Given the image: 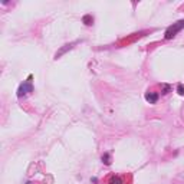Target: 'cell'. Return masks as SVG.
<instances>
[{
  "instance_id": "obj_1",
  "label": "cell",
  "mask_w": 184,
  "mask_h": 184,
  "mask_svg": "<svg viewBox=\"0 0 184 184\" xmlns=\"http://www.w3.org/2000/svg\"><path fill=\"white\" fill-rule=\"evenodd\" d=\"M184 28V20H180V22H177V23H174L173 26H170V28L166 30V39L168 40V39H173V37L181 30V29Z\"/></svg>"
},
{
  "instance_id": "obj_2",
  "label": "cell",
  "mask_w": 184,
  "mask_h": 184,
  "mask_svg": "<svg viewBox=\"0 0 184 184\" xmlns=\"http://www.w3.org/2000/svg\"><path fill=\"white\" fill-rule=\"evenodd\" d=\"M33 91V85H32V76H29V79L26 82H23L18 89V96H25L29 92Z\"/></svg>"
},
{
  "instance_id": "obj_3",
  "label": "cell",
  "mask_w": 184,
  "mask_h": 184,
  "mask_svg": "<svg viewBox=\"0 0 184 184\" xmlns=\"http://www.w3.org/2000/svg\"><path fill=\"white\" fill-rule=\"evenodd\" d=\"M145 99H147L150 104H156L158 101V93L157 92H147L145 93Z\"/></svg>"
},
{
  "instance_id": "obj_4",
  "label": "cell",
  "mask_w": 184,
  "mask_h": 184,
  "mask_svg": "<svg viewBox=\"0 0 184 184\" xmlns=\"http://www.w3.org/2000/svg\"><path fill=\"white\" fill-rule=\"evenodd\" d=\"M108 184H122V178L120 175H111L108 178Z\"/></svg>"
},
{
  "instance_id": "obj_5",
  "label": "cell",
  "mask_w": 184,
  "mask_h": 184,
  "mask_svg": "<svg viewBox=\"0 0 184 184\" xmlns=\"http://www.w3.org/2000/svg\"><path fill=\"white\" fill-rule=\"evenodd\" d=\"M74 45H75V43H69V45H65V47H62V49H61L59 52H56L55 58H56V59H58L59 56H62V55H64V53H65V52L68 50V49H72V47H74Z\"/></svg>"
},
{
  "instance_id": "obj_6",
  "label": "cell",
  "mask_w": 184,
  "mask_h": 184,
  "mask_svg": "<svg viewBox=\"0 0 184 184\" xmlns=\"http://www.w3.org/2000/svg\"><path fill=\"white\" fill-rule=\"evenodd\" d=\"M83 23H85V25H88V26H91L92 23H93V18H92L91 15H86V16H83Z\"/></svg>"
},
{
  "instance_id": "obj_7",
  "label": "cell",
  "mask_w": 184,
  "mask_h": 184,
  "mask_svg": "<svg viewBox=\"0 0 184 184\" xmlns=\"http://www.w3.org/2000/svg\"><path fill=\"white\" fill-rule=\"evenodd\" d=\"M102 163H104V164H107V166H110V164H111V156L108 154V153H105V154L102 156Z\"/></svg>"
},
{
  "instance_id": "obj_8",
  "label": "cell",
  "mask_w": 184,
  "mask_h": 184,
  "mask_svg": "<svg viewBox=\"0 0 184 184\" xmlns=\"http://www.w3.org/2000/svg\"><path fill=\"white\" fill-rule=\"evenodd\" d=\"M161 88H163V93H168L170 89H171V86H170V85H167V83H163V85H161Z\"/></svg>"
},
{
  "instance_id": "obj_9",
  "label": "cell",
  "mask_w": 184,
  "mask_h": 184,
  "mask_svg": "<svg viewBox=\"0 0 184 184\" xmlns=\"http://www.w3.org/2000/svg\"><path fill=\"white\" fill-rule=\"evenodd\" d=\"M177 91L180 95H184V85L183 83H178V86H177Z\"/></svg>"
},
{
  "instance_id": "obj_10",
  "label": "cell",
  "mask_w": 184,
  "mask_h": 184,
  "mask_svg": "<svg viewBox=\"0 0 184 184\" xmlns=\"http://www.w3.org/2000/svg\"><path fill=\"white\" fill-rule=\"evenodd\" d=\"M28 184H32V183H28Z\"/></svg>"
}]
</instances>
